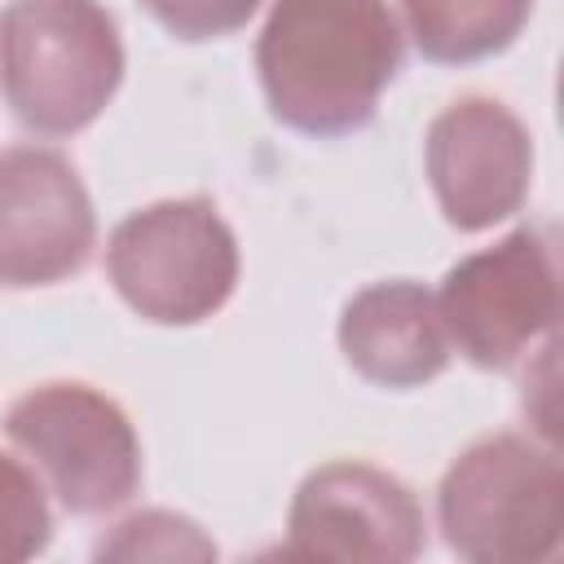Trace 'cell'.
Masks as SVG:
<instances>
[{
    "label": "cell",
    "mask_w": 564,
    "mask_h": 564,
    "mask_svg": "<svg viewBox=\"0 0 564 564\" xmlns=\"http://www.w3.org/2000/svg\"><path fill=\"white\" fill-rule=\"evenodd\" d=\"M445 546L471 564H538L560 551L564 476L551 445L494 432L471 441L436 489Z\"/></svg>",
    "instance_id": "cell-3"
},
{
    "label": "cell",
    "mask_w": 564,
    "mask_h": 564,
    "mask_svg": "<svg viewBox=\"0 0 564 564\" xmlns=\"http://www.w3.org/2000/svg\"><path fill=\"white\" fill-rule=\"evenodd\" d=\"M4 436L44 471L70 516H106L141 485V445L128 414L88 383H40L4 410Z\"/></svg>",
    "instance_id": "cell-5"
},
{
    "label": "cell",
    "mask_w": 564,
    "mask_h": 564,
    "mask_svg": "<svg viewBox=\"0 0 564 564\" xmlns=\"http://www.w3.org/2000/svg\"><path fill=\"white\" fill-rule=\"evenodd\" d=\"M97 560H216V542L185 516L141 511L97 542Z\"/></svg>",
    "instance_id": "cell-12"
},
{
    "label": "cell",
    "mask_w": 564,
    "mask_h": 564,
    "mask_svg": "<svg viewBox=\"0 0 564 564\" xmlns=\"http://www.w3.org/2000/svg\"><path fill=\"white\" fill-rule=\"evenodd\" d=\"M123 79V40L97 0H9L0 13V93L44 137L88 128Z\"/></svg>",
    "instance_id": "cell-2"
},
{
    "label": "cell",
    "mask_w": 564,
    "mask_h": 564,
    "mask_svg": "<svg viewBox=\"0 0 564 564\" xmlns=\"http://www.w3.org/2000/svg\"><path fill=\"white\" fill-rule=\"evenodd\" d=\"M256 70L278 123L304 137H348L401 70V26L388 0H273Z\"/></svg>",
    "instance_id": "cell-1"
},
{
    "label": "cell",
    "mask_w": 564,
    "mask_h": 564,
    "mask_svg": "<svg viewBox=\"0 0 564 564\" xmlns=\"http://www.w3.org/2000/svg\"><path fill=\"white\" fill-rule=\"evenodd\" d=\"M401 13L427 62L463 66L502 53L524 31L533 0H401Z\"/></svg>",
    "instance_id": "cell-11"
},
{
    "label": "cell",
    "mask_w": 564,
    "mask_h": 564,
    "mask_svg": "<svg viewBox=\"0 0 564 564\" xmlns=\"http://www.w3.org/2000/svg\"><path fill=\"white\" fill-rule=\"evenodd\" d=\"M339 348L348 366L379 388H423L449 366L436 295L410 278L357 291L339 317Z\"/></svg>",
    "instance_id": "cell-10"
},
{
    "label": "cell",
    "mask_w": 564,
    "mask_h": 564,
    "mask_svg": "<svg viewBox=\"0 0 564 564\" xmlns=\"http://www.w3.org/2000/svg\"><path fill=\"white\" fill-rule=\"evenodd\" d=\"M441 326L480 370H507L538 339H551L560 317L555 238L542 225H520L485 251L463 256L436 295Z\"/></svg>",
    "instance_id": "cell-6"
},
{
    "label": "cell",
    "mask_w": 564,
    "mask_h": 564,
    "mask_svg": "<svg viewBox=\"0 0 564 564\" xmlns=\"http://www.w3.org/2000/svg\"><path fill=\"white\" fill-rule=\"evenodd\" d=\"M48 538H53V516L40 480L0 449V564L40 555Z\"/></svg>",
    "instance_id": "cell-13"
},
{
    "label": "cell",
    "mask_w": 564,
    "mask_h": 564,
    "mask_svg": "<svg viewBox=\"0 0 564 564\" xmlns=\"http://www.w3.org/2000/svg\"><path fill=\"white\" fill-rule=\"evenodd\" d=\"M427 181L445 220L463 234L520 212L533 172V141L516 110L494 97H458L427 128Z\"/></svg>",
    "instance_id": "cell-9"
},
{
    "label": "cell",
    "mask_w": 564,
    "mask_h": 564,
    "mask_svg": "<svg viewBox=\"0 0 564 564\" xmlns=\"http://www.w3.org/2000/svg\"><path fill=\"white\" fill-rule=\"evenodd\" d=\"M106 273L145 322L194 326L234 295L238 242L207 198H163L115 225Z\"/></svg>",
    "instance_id": "cell-4"
},
{
    "label": "cell",
    "mask_w": 564,
    "mask_h": 564,
    "mask_svg": "<svg viewBox=\"0 0 564 564\" xmlns=\"http://www.w3.org/2000/svg\"><path fill=\"white\" fill-rule=\"evenodd\" d=\"M423 507L405 480L370 463H326L291 498L286 555L344 564H405L423 551Z\"/></svg>",
    "instance_id": "cell-7"
},
{
    "label": "cell",
    "mask_w": 564,
    "mask_h": 564,
    "mask_svg": "<svg viewBox=\"0 0 564 564\" xmlns=\"http://www.w3.org/2000/svg\"><path fill=\"white\" fill-rule=\"evenodd\" d=\"M97 238L93 198L48 145L0 150V286H53L88 264Z\"/></svg>",
    "instance_id": "cell-8"
},
{
    "label": "cell",
    "mask_w": 564,
    "mask_h": 564,
    "mask_svg": "<svg viewBox=\"0 0 564 564\" xmlns=\"http://www.w3.org/2000/svg\"><path fill=\"white\" fill-rule=\"evenodd\" d=\"M145 9L176 40H220L247 26L260 0H145Z\"/></svg>",
    "instance_id": "cell-14"
}]
</instances>
